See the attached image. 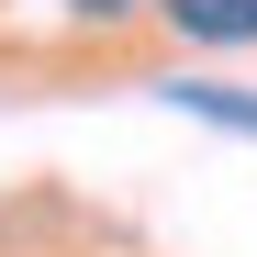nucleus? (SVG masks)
Here are the masks:
<instances>
[{
    "instance_id": "1",
    "label": "nucleus",
    "mask_w": 257,
    "mask_h": 257,
    "mask_svg": "<svg viewBox=\"0 0 257 257\" xmlns=\"http://www.w3.org/2000/svg\"><path fill=\"white\" fill-rule=\"evenodd\" d=\"M190 45H257V0H157Z\"/></svg>"
},
{
    "instance_id": "3",
    "label": "nucleus",
    "mask_w": 257,
    "mask_h": 257,
    "mask_svg": "<svg viewBox=\"0 0 257 257\" xmlns=\"http://www.w3.org/2000/svg\"><path fill=\"white\" fill-rule=\"evenodd\" d=\"M78 23H123V12H146V0H67Z\"/></svg>"
},
{
    "instance_id": "2",
    "label": "nucleus",
    "mask_w": 257,
    "mask_h": 257,
    "mask_svg": "<svg viewBox=\"0 0 257 257\" xmlns=\"http://www.w3.org/2000/svg\"><path fill=\"white\" fill-rule=\"evenodd\" d=\"M168 101H179V112H201V123H224V135H257V90H224V78H179Z\"/></svg>"
}]
</instances>
